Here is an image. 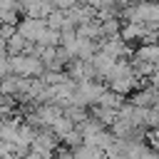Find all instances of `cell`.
<instances>
[{
    "label": "cell",
    "instance_id": "obj_1",
    "mask_svg": "<svg viewBox=\"0 0 159 159\" xmlns=\"http://www.w3.org/2000/svg\"><path fill=\"white\" fill-rule=\"evenodd\" d=\"M104 84H107V89H112V92H117V94H122V97L134 94V92H137V87H139V89L144 87V84L134 77L129 60L117 62V65L112 67V72L107 75V82H104Z\"/></svg>",
    "mask_w": 159,
    "mask_h": 159
},
{
    "label": "cell",
    "instance_id": "obj_2",
    "mask_svg": "<svg viewBox=\"0 0 159 159\" xmlns=\"http://www.w3.org/2000/svg\"><path fill=\"white\" fill-rule=\"evenodd\" d=\"M17 32H20L27 42L40 45V40H42L45 32H47V20H32V17H25V20L17 22Z\"/></svg>",
    "mask_w": 159,
    "mask_h": 159
},
{
    "label": "cell",
    "instance_id": "obj_3",
    "mask_svg": "<svg viewBox=\"0 0 159 159\" xmlns=\"http://www.w3.org/2000/svg\"><path fill=\"white\" fill-rule=\"evenodd\" d=\"M129 104H134V107H139V109H152L157 102H159V92L154 89V87H149V84H144L142 89H137L134 94H132V99H127Z\"/></svg>",
    "mask_w": 159,
    "mask_h": 159
},
{
    "label": "cell",
    "instance_id": "obj_4",
    "mask_svg": "<svg viewBox=\"0 0 159 159\" xmlns=\"http://www.w3.org/2000/svg\"><path fill=\"white\" fill-rule=\"evenodd\" d=\"M132 57L144 60V62H149V65H154V67H157V62H159V42H147V45H139V47L134 50V55H132Z\"/></svg>",
    "mask_w": 159,
    "mask_h": 159
},
{
    "label": "cell",
    "instance_id": "obj_5",
    "mask_svg": "<svg viewBox=\"0 0 159 159\" xmlns=\"http://www.w3.org/2000/svg\"><path fill=\"white\" fill-rule=\"evenodd\" d=\"M124 97L122 94H117V92H112V89H104V94L99 97V102H97V107H102V109H112V112H119L122 107H124Z\"/></svg>",
    "mask_w": 159,
    "mask_h": 159
},
{
    "label": "cell",
    "instance_id": "obj_6",
    "mask_svg": "<svg viewBox=\"0 0 159 159\" xmlns=\"http://www.w3.org/2000/svg\"><path fill=\"white\" fill-rule=\"evenodd\" d=\"M10 75V57L7 52H0V80H5Z\"/></svg>",
    "mask_w": 159,
    "mask_h": 159
},
{
    "label": "cell",
    "instance_id": "obj_7",
    "mask_svg": "<svg viewBox=\"0 0 159 159\" xmlns=\"http://www.w3.org/2000/svg\"><path fill=\"white\" fill-rule=\"evenodd\" d=\"M134 159H159V152H154V149L147 144V147H144V149H142V152H139Z\"/></svg>",
    "mask_w": 159,
    "mask_h": 159
},
{
    "label": "cell",
    "instance_id": "obj_8",
    "mask_svg": "<svg viewBox=\"0 0 159 159\" xmlns=\"http://www.w3.org/2000/svg\"><path fill=\"white\" fill-rule=\"evenodd\" d=\"M15 32H17V27H15V25H0V37L10 40V37H12Z\"/></svg>",
    "mask_w": 159,
    "mask_h": 159
},
{
    "label": "cell",
    "instance_id": "obj_9",
    "mask_svg": "<svg viewBox=\"0 0 159 159\" xmlns=\"http://www.w3.org/2000/svg\"><path fill=\"white\" fill-rule=\"evenodd\" d=\"M149 147H152L154 152H159V129L149 132Z\"/></svg>",
    "mask_w": 159,
    "mask_h": 159
},
{
    "label": "cell",
    "instance_id": "obj_10",
    "mask_svg": "<svg viewBox=\"0 0 159 159\" xmlns=\"http://www.w3.org/2000/svg\"><path fill=\"white\" fill-rule=\"evenodd\" d=\"M0 52H7V40L0 37Z\"/></svg>",
    "mask_w": 159,
    "mask_h": 159
},
{
    "label": "cell",
    "instance_id": "obj_11",
    "mask_svg": "<svg viewBox=\"0 0 159 159\" xmlns=\"http://www.w3.org/2000/svg\"><path fill=\"white\" fill-rule=\"evenodd\" d=\"M157 72H159V62H157Z\"/></svg>",
    "mask_w": 159,
    "mask_h": 159
}]
</instances>
